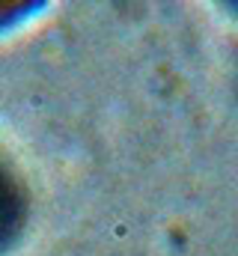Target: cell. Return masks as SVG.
I'll return each mask as SVG.
<instances>
[{
  "label": "cell",
  "instance_id": "cell-1",
  "mask_svg": "<svg viewBox=\"0 0 238 256\" xmlns=\"http://www.w3.org/2000/svg\"><path fill=\"white\" fill-rule=\"evenodd\" d=\"M18 224H21V194L15 179L0 167V248L9 244Z\"/></svg>",
  "mask_w": 238,
  "mask_h": 256
}]
</instances>
